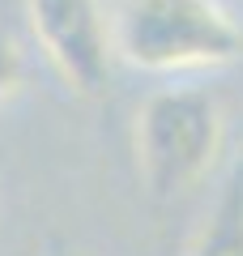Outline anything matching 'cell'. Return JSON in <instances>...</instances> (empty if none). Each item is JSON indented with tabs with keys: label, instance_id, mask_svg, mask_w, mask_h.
Instances as JSON below:
<instances>
[{
	"label": "cell",
	"instance_id": "obj_1",
	"mask_svg": "<svg viewBox=\"0 0 243 256\" xmlns=\"http://www.w3.org/2000/svg\"><path fill=\"white\" fill-rule=\"evenodd\" d=\"M111 52L141 73L226 68L243 56V26L222 0H120Z\"/></svg>",
	"mask_w": 243,
	"mask_h": 256
},
{
	"label": "cell",
	"instance_id": "obj_2",
	"mask_svg": "<svg viewBox=\"0 0 243 256\" xmlns=\"http://www.w3.org/2000/svg\"><path fill=\"white\" fill-rule=\"evenodd\" d=\"M222 107L200 86H171L136 111V166L154 201H175L209 175L222 154Z\"/></svg>",
	"mask_w": 243,
	"mask_h": 256
},
{
	"label": "cell",
	"instance_id": "obj_3",
	"mask_svg": "<svg viewBox=\"0 0 243 256\" xmlns=\"http://www.w3.org/2000/svg\"><path fill=\"white\" fill-rule=\"evenodd\" d=\"M34 38L60 82L81 98H98L111 82V18L98 0H26Z\"/></svg>",
	"mask_w": 243,
	"mask_h": 256
},
{
	"label": "cell",
	"instance_id": "obj_4",
	"mask_svg": "<svg viewBox=\"0 0 243 256\" xmlns=\"http://www.w3.org/2000/svg\"><path fill=\"white\" fill-rule=\"evenodd\" d=\"M192 256H243V166L226 180L222 196L214 201L192 244Z\"/></svg>",
	"mask_w": 243,
	"mask_h": 256
},
{
	"label": "cell",
	"instance_id": "obj_5",
	"mask_svg": "<svg viewBox=\"0 0 243 256\" xmlns=\"http://www.w3.org/2000/svg\"><path fill=\"white\" fill-rule=\"evenodd\" d=\"M22 77H26L22 47H18V38H13L9 30L0 26V98H9V94L22 86Z\"/></svg>",
	"mask_w": 243,
	"mask_h": 256
}]
</instances>
